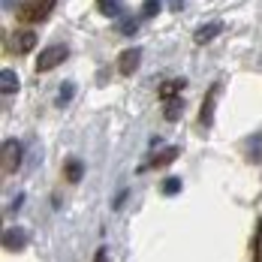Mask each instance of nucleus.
<instances>
[{"label": "nucleus", "mask_w": 262, "mask_h": 262, "mask_svg": "<svg viewBox=\"0 0 262 262\" xmlns=\"http://www.w3.org/2000/svg\"><path fill=\"white\" fill-rule=\"evenodd\" d=\"M139 63H142V49H124V52L118 54V73L121 76L139 73Z\"/></svg>", "instance_id": "nucleus-5"}, {"label": "nucleus", "mask_w": 262, "mask_h": 262, "mask_svg": "<svg viewBox=\"0 0 262 262\" xmlns=\"http://www.w3.org/2000/svg\"><path fill=\"white\" fill-rule=\"evenodd\" d=\"M63 178L70 184H79L84 178V163L81 160H67V166H63Z\"/></svg>", "instance_id": "nucleus-10"}, {"label": "nucleus", "mask_w": 262, "mask_h": 262, "mask_svg": "<svg viewBox=\"0 0 262 262\" xmlns=\"http://www.w3.org/2000/svg\"><path fill=\"white\" fill-rule=\"evenodd\" d=\"M160 6H163V0H145V6H142V18H154L160 12Z\"/></svg>", "instance_id": "nucleus-15"}, {"label": "nucleus", "mask_w": 262, "mask_h": 262, "mask_svg": "<svg viewBox=\"0 0 262 262\" xmlns=\"http://www.w3.org/2000/svg\"><path fill=\"white\" fill-rule=\"evenodd\" d=\"M21 157H25V148L18 139H6L0 145V166H3V175H15L21 169Z\"/></svg>", "instance_id": "nucleus-2"}, {"label": "nucleus", "mask_w": 262, "mask_h": 262, "mask_svg": "<svg viewBox=\"0 0 262 262\" xmlns=\"http://www.w3.org/2000/svg\"><path fill=\"white\" fill-rule=\"evenodd\" d=\"M94 262H108V250H105V247H100V250L94 253Z\"/></svg>", "instance_id": "nucleus-19"}, {"label": "nucleus", "mask_w": 262, "mask_h": 262, "mask_svg": "<svg viewBox=\"0 0 262 262\" xmlns=\"http://www.w3.org/2000/svg\"><path fill=\"white\" fill-rule=\"evenodd\" d=\"M220 30H223V21H211V25L199 27V30H196V36H193V39H196V42H199V46H205V42H208V39H214V36H217V33H220Z\"/></svg>", "instance_id": "nucleus-11"}, {"label": "nucleus", "mask_w": 262, "mask_h": 262, "mask_svg": "<svg viewBox=\"0 0 262 262\" xmlns=\"http://www.w3.org/2000/svg\"><path fill=\"white\" fill-rule=\"evenodd\" d=\"M184 6V0H172V9H181Z\"/></svg>", "instance_id": "nucleus-22"}, {"label": "nucleus", "mask_w": 262, "mask_h": 262, "mask_svg": "<svg viewBox=\"0 0 262 262\" xmlns=\"http://www.w3.org/2000/svg\"><path fill=\"white\" fill-rule=\"evenodd\" d=\"M3 247L9 250V253H21L27 247V229L21 226H9L6 232H3Z\"/></svg>", "instance_id": "nucleus-6"}, {"label": "nucleus", "mask_w": 262, "mask_h": 262, "mask_svg": "<svg viewBox=\"0 0 262 262\" xmlns=\"http://www.w3.org/2000/svg\"><path fill=\"white\" fill-rule=\"evenodd\" d=\"M9 46H12L9 52H15V54L33 52V49H36V33H33V30H27V27H18V30L12 33V42H9Z\"/></svg>", "instance_id": "nucleus-4"}, {"label": "nucleus", "mask_w": 262, "mask_h": 262, "mask_svg": "<svg viewBox=\"0 0 262 262\" xmlns=\"http://www.w3.org/2000/svg\"><path fill=\"white\" fill-rule=\"evenodd\" d=\"M253 262H262V223L256 229V247H253Z\"/></svg>", "instance_id": "nucleus-17"}, {"label": "nucleus", "mask_w": 262, "mask_h": 262, "mask_svg": "<svg viewBox=\"0 0 262 262\" xmlns=\"http://www.w3.org/2000/svg\"><path fill=\"white\" fill-rule=\"evenodd\" d=\"M97 3H100V6H103V3H105V0H97Z\"/></svg>", "instance_id": "nucleus-23"}, {"label": "nucleus", "mask_w": 262, "mask_h": 262, "mask_svg": "<svg viewBox=\"0 0 262 262\" xmlns=\"http://www.w3.org/2000/svg\"><path fill=\"white\" fill-rule=\"evenodd\" d=\"M0 91L9 97V94H18V76L12 73V70H3L0 73Z\"/></svg>", "instance_id": "nucleus-12"}, {"label": "nucleus", "mask_w": 262, "mask_h": 262, "mask_svg": "<svg viewBox=\"0 0 262 262\" xmlns=\"http://www.w3.org/2000/svg\"><path fill=\"white\" fill-rule=\"evenodd\" d=\"M21 205H25V193H18V196L12 199V205H9V211H6V214H15V211L21 208Z\"/></svg>", "instance_id": "nucleus-18"}, {"label": "nucleus", "mask_w": 262, "mask_h": 262, "mask_svg": "<svg viewBox=\"0 0 262 262\" xmlns=\"http://www.w3.org/2000/svg\"><path fill=\"white\" fill-rule=\"evenodd\" d=\"M73 97H76V84H73V81H63V84H60V97H57V105L73 103Z\"/></svg>", "instance_id": "nucleus-14"}, {"label": "nucleus", "mask_w": 262, "mask_h": 262, "mask_svg": "<svg viewBox=\"0 0 262 262\" xmlns=\"http://www.w3.org/2000/svg\"><path fill=\"white\" fill-rule=\"evenodd\" d=\"M67 57H70L67 46H49V49H42V54L36 57V73H52L54 67H60Z\"/></svg>", "instance_id": "nucleus-3"}, {"label": "nucleus", "mask_w": 262, "mask_h": 262, "mask_svg": "<svg viewBox=\"0 0 262 262\" xmlns=\"http://www.w3.org/2000/svg\"><path fill=\"white\" fill-rule=\"evenodd\" d=\"M178 154H181L178 148H163V151H157V154L148 160L145 166H139L136 172H148V169H166L169 163H175V160H178Z\"/></svg>", "instance_id": "nucleus-7"}, {"label": "nucleus", "mask_w": 262, "mask_h": 262, "mask_svg": "<svg viewBox=\"0 0 262 262\" xmlns=\"http://www.w3.org/2000/svg\"><path fill=\"white\" fill-rule=\"evenodd\" d=\"M124 199H127V190H121V193H118V199H115L112 205H115V208H121V205H124Z\"/></svg>", "instance_id": "nucleus-21"}, {"label": "nucleus", "mask_w": 262, "mask_h": 262, "mask_svg": "<svg viewBox=\"0 0 262 262\" xmlns=\"http://www.w3.org/2000/svg\"><path fill=\"white\" fill-rule=\"evenodd\" d=\"M178 190H181V178H166V181H163V193H166V196H175Z\"/></svg>", "instance_id": "nucleus-16"}, {"label": "nucleus", "mask_w": 262, "mask_h": 262, "mask_svg": "<svg viewBox=\"0 0 262 262\" xmlns=\"http://www.w3.org/2000/svg\"><path fill=\"white\" fill-rule=\"evenodd\" d=\"M214 103H217V84H211L208 94H205V103H202V112H199V124H202V127H211V118H214Z\"/></svg>", "instance_id": "nucleus-8"}, {"label": "nucleus", "mask_w": 262, "mask_h": 262, "mask_svg": "<svg viewBox=\"0 0 262 262\" xmlns=\"http://www.w3.org/2000/svg\"><path fill=\"white\" fill-rule=\"evenodd\" d=\"M181 108H184V97H172V100H166V105H163L166 121H178V118H181Z\"/></svg>", "instance_id": "nucleus-13"}, {"label": "nucleus", "mask_w": 262, "mask_h": 262, "mask_svg": "<svg viewBox=\"0 0 262 262\" xmlns=\"http://www.w3.org/2000/svg\"><path fill=\"white\" fill-rule=\"evenodd\" d=\"M54 3H57V0H25L15 15H18L21 25H39V21H46V18L52 15Z\"/></svg>", "instance_id": "nucleus-1"}, {"label": "nucleus", "mask_w": 262, "mask_h": 262, "mask_svg": "<svg viewBox=\"0 0 262 262\" xmlns=\"http://www.w3.org/2000/svg\"><path fill=\"white\" fill-rule=\"evenodd\" d=\"M121 30H124V33H136V21H133V18H127V21L121 25Z\"/></svg>", "instance_id": "nucleus-20"}, {"label": "nucleus", "mask_w": 262, "mask_h": 262, "mask_svg": "<svg viewBox=\"0 0 262 262\" xmlns=\"http://www.w3.org/2000/svg\"><path fill=\"white\" fill-rule=\"evenodd\" d=\"M187 88V79H169L160 84V100H172V97H181V91Z\"/></svg>", "instance_id": "nucleus-9"}]
</instances>
